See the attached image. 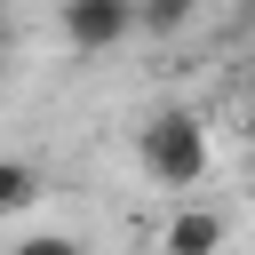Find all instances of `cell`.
<instances>
[{
	"mask_svg": "<svg viewBox=\"0 0 255 255\" xmlns=\"http://www.w3.org/2000/svg\"><path fill=\"white\" fill-rule=\"evenodd\" d=\"M191 16H199V0H135V32H151V40H175Z\"/></svg>",
	"mask_w": 255,
	"mask_h": 255,
	"instance_id": "4",
	"label": "cell"
},
{
	"mask_svg": "<svg viewBox=\"0 0 255 255\" xmlns=\"http://www.w3.org/2000/svg\"><path fill=\"white\" fill-rule=\"evenodd\" d=\"M0 56H8V32H0Z\"/></svg>",
	"mask_w": 255,
	"mask_h": 255,
	"instance_id": "9",
	"label": "cell"
},
{
	"mask_svg": "<svg viewBox=\"0 0 255 255\" xmlns=\"http://www.w3.org/2000/svg\"><path fill=\"white\" fill-rule=\"evenodd\" d=\"M135 167L159 183V191H191L207 175V120L191 104H159L143 128H135Z\"/></svg>",
	"mask_w": 255,
	"mask_h": 255,
	"instance_id": "1",
	"label": "cell"
},
{
	"mask_svg": "<svg viewBox=\"0 0 255 255\" xmlns=\"http://www.w3.org/2000/svg\"><path fill=\"white\" fill-rule=\"evenodd\" d=\"M247 32H255V0H247Z\"/></svg>",
	"mask_w": 255,
	"mask_h": 255,
	"instance_id": "8",
	"label": "cell"
},
{
	"mask_svg": "<svg viewBox=\"0 0 255 255\" xmlns=\"http://www.w3.org/2000/svg\"><path fill=\"white\" fill-rule=\"evenodd\" d=\"M167 255H223V215L215 207H183L167 223Z\"/></svg>",
	"mask_w": 255,
	"mask_h": 255,
	"instance_id": "3",
	"label": "cell"
},
{
	"mask_svg": "<svg viewBox=\"0 0 255 255\" xmlns=\"http://www.w3.org/2000/svg\"><path fill=\"white\" fill-rule=\"evenodd\" d=\"M40 199V167L32 159H0V215H24Z\"/></svg>",
	"mask_w": 255,
	"mask_h": 255,
	"instance_id": "5",
	"label": "cell"
},
{
	"mask_svg": "<svg viewBox=\"0 0 255 255\" xmlns=\"http://www.w3.org/2000/svg\"><path fill=\"white\" fill-rule=\"evenodd\" d=\"M8 255H88V247H80L72 231H32V239H16Z\"/></svg>",
	"mask_w": 255,
	"mask_h": 255,
	"instance_id": "6",
	"label": "cell"
},
{
	"mask_svg": "<svg viewBox=\"0 0 255 255\" xmlns=\"http://www.w3.org/2000/svg\"><path fill=\"white\" fill-rule=\"evenodd\" d=\"M239 135H247V151H255V88H247V112H239Z\"/></svg>",
	"mask_w": 255,
	"mask_h": 255,
	"instance_id": "7",
	"label": "cell"
},
{
	"mask_svg": "<svg viewBox=\"0 0 255 255\" xmlns=\"http://www.w3.org/2000/svg\"><path fill=\"white\" fill-rule=\"evenodd\" d=\"M56 32L80 56H112L135 32V0H56Z\"/></svg>",
	"mask_w": 255,
	"mask_h": 255,
	"instance_id": "2",
	"label": "cell"
}]
</instances>
